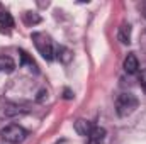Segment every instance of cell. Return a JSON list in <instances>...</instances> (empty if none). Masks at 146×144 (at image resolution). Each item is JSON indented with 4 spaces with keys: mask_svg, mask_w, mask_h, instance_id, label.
Instances as JSON below:
<instances>
[{
    "mask_svg": "<svg viewBox=\"0 0 146 144\" xmlns=\"http://www.w3.org/2000/svg\"><path fill=\"white\" fill-rule=\"evenodd\" d=\"M31 39H33L36 49L39 51V54H41L46 61H53V59H54V48H53V42H51L49 36H46V34H42V32H34V34L31 36Z\"/></svg>",
    "mask_w": 146,
    "mask_h": 144,
    "instance_id": "cell-1",
    "label": "cell"
},
{
    "mask_svg": "<svg viewBox=\"0 0 146 144\" xmlns=\"http://www.w3.org/2000/svg\"><path fill=\"white\" fill-rule=\"evenodd\" d=\"M138 98L133 93H121L115 100V112L119 117H127L138 108Z\"/></svg>",
    "mask_w": 146,
    "mask_h": 144,
    "instance_id": "cell-2",
    "label": "cell"
},
{
    "mask_svg": "<svg viewBox=\"0 0 146 144\" xmlns=\"http://www.w3.org/2000/svg\"><path fill=\"white\" fill-rule=\"evenodd\" d=\"M0 136H2V139L7 141V143L19 144L27 137V131H26L24 127L17 126V124H10V126L3 127V129L0 131Z\"/></svg>",
    "mask_w": 146,
    "mask_h": 144,
    "instance_id": "cell-3",
    "label": "cell"
},
{
    "mask_svg": "<svg viewBox=\"0 0 146 144\" xmlns=\"http://www.w3.org/2000/svg\"><path fill=\"white\" fill-rule=\"evenodd\" d=\"M122 68H124V71L127 73V75H134V73L139 71V61H138V58H136L134 53H129L126 56Z\"/></svg>",
    "mask_w": 146,
    "mask_h": 144,
    "instance_id": "cell-4",
    "label": "cell"
},
{
    "mask_svg": "<svg viewBox=\"0 0 146 144\" xmlns=\"http://www.w3.org/2000/svg\"><path fill=\"white\" fill-rule=\"evenodd\" d=\"M106 129L104 127H94V131L88 134L87 137V144H104L106 141Z\"/></svg>",
    "mask_w": 146,
    "mask_h": 144,
    "instance_id": "cell-5",
    "label": "cell"
},
{
    "mask_svg": "<svg viewBox=\"0 0 146 144\" xmlns=\"http://www.w3.org/2000/svg\"><path fill=\"white\" fill-rule=\"evenodd\" d=\"M94 124L90 122V120H85V119H78L76 122H75V131L80 134V136H83V137H88V134L94 131Z\"/></svg>",
    "mask_w": 146,
    "mask_h": 144,
    "instance_id": "cell-6",
    "label": "cell"
},
{
    "mask_svg": "<svg viewBox=\"0 0 146 144\" xmlns=\"http://www.w3.org/2000/svg\"><path fill=\"white\" fill-rule=\"evenodd\" d=\"M117 37H119V41L122 42V44H129L131 42V26L129 24H121V27H119V31H117Z\"/></svg>",
    "mask_w": 146,
    "mask_h": 144,
    "instance_id": "cell-7",
    "label": "cell"
},
{
    "mask_svg": "<svg viewBox=\"0 0 146 144\" xmlns=\"http://www.w3.org/2000/svg\"><path fill=\"white\" fill-rule=\"evenodd\" d=\"M15 70V63L10 56H0V73H12Z\"/></svg>",
    "mask_w": 146,
    "mask_h": 144,
    "instance_id": "cell-8",
    "label": "cell"
},
{
    "mask_svg": "<svg viewBox=\"0 0 146 144\" xmlns=\"http://www.w3.org/2000/svg\"><path fill=\"white\" fill-rule=\"evenodd\" d=\"M0 26L2 27H14V19L7 10H0Z\"/></svg>",
    "mask_w": 146,
    "mask_h": 144,
    "instance_id": "cell-9",
    "label": "cell"
},
{
    "mask_svg": "<svg viewBox=\"0 0 146 144\" xmlns=\"http://www.w3.org/2000/svg\"><path fill=\"white\" fill-rule=\"evenodd\" d=\"M24 20H26V24H37L41 20V17L36 12H26L24 14Z\"/></svg>",
    "mask_w": 146,
    "mask_h": 144,
    "instance_id": "cell-10",
    "label": "cell"
},
{
    "mask_svg": "<svg viewBox=\"0 0 146 144\" xmlns=\"http://www.w3.org/2000/svg\"><path fill=\"white\" fill-rule=\"evenodd\" d=\"M21 58H22V65H29L31 68H36V63L33 61V58H29V54L26 53V51H21Z\"/></svg>",
    "mask_w": 146,
    "mask_h": 144,
    "instance_id": "cell-11",
    "label": "cell"
},
{
    "mask_svg": "<svg viewBox=\"0 0 146 144\" xmlns=\"http://www.w3.org/2000/svg\"><path fill=\"white\" fill-rule=\"evenodd\" d=\"M138 81H139V87L143 88V92L146 93V68H145V70H141V73H139V78H138Z\"/></svg>",
    "mask_w": 146,
    "mask_h": 144,
    "instance_id": "cell-12",
    "label": "cell"
}]
</instances>
